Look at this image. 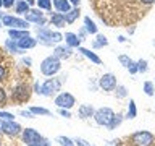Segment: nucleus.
<instances>
[{"label": "nucleus", "instance_id": "f257e3e1", "mask_svg": "<svg viewBox=\"0 0 155 146\" xmlns=\"http://www.w3.org/2000/svg\"><path fill=\"white\" fill-rule=\"evenodd\" d=\"M37 39L44 46H53L63 41V36L57 31H50L48 28H37Z\"/></svg>", "mask_w": 155, "mask_h": 146}, {"label": "nucleus", "instance_id": "f03ea898", "mask_svg": "<svg viewBox=\"0 0 155 146\" xmlns=\"http://www.w3.org/2000/svg\"><path fill=\"white\" fill-rule=\"evenodd\" d=\"M60 68H61V62L58 60L55 55L45 57L41 63V71H42V75H45V76L57 75V73L60 71Z\"/></svg>", "mask_w": 155, "mask_h": 146}, {"label": "nucleus", "instance_id": "7ed1b4c3", "mask_svg": "<svg viewBox=\"0 0 155 146\" xmlns=\"http://www.w3.org/2000/svg\"><path fill=\"white\" fill-rule=\"evenodd\" d=\"M131 144L133 146H153L155 144V135L150 131H136L131 135Z\"/></svg>", "mask_w": 155, "mask_h": 146}, {"label": "nucleus", "instance_id": "20e7f679", "mask_svg": "<svg viewBox=\"0 0 155 146\" xmlns=\"http://www.w3.org/2000/svg\"><path fill=\"white\" fill-rule=\"evenodd\" d=\"M113 117H115V112L111 110L110 107H102V109H99V110L94 112L95 122H97L99 125H102V127H108Z\"/></svg>", "mask_w": 155, "mask_h": 146}, {"label": "nucleus", "instance_id": "39448f33", "mask_svg": "<svg viewBox=\"0 0 155 146\" xmlns=\"http://www.w3.org/2000/svg\"><path fill=\"white\" fill-rule=\"evenodd\" d=\"M2 23H3V26L13 28V29H28L29 28V21H26L24 18L12 16V15H3Z\"/></svg>", "mask_w": 155, "mask_h": 146}, {"label": "nucleus", "instance_id": "423d86ee", "mask_svg": "<svg viewBox=\"0 0 155 146\" xmlns=\"http://www.w3.org/2000/svg\"><path fill=\"white\" fill-rule=\"evenodd\" d=\"M60 88H61V81L58 78H48L42 85V96L52 97L53 94H57L60 91Z\"/></svg>", "mask_w": 155, "mask_h": 146}, {"label": "nucleus", "instance_id": "0eeeda50", "mask_svg": "<svg viewBox=\"0 0 155 146\" xmlns=\"http://www.w3.org/2000/svg\"><path fill=\"white\" fill-rule=\"evenodd\" d=\"M29 97H31V88L28 85H24V83L18 85L12 92V99L16 101V102H26Z\"/></svg>", "mask_w": 155, "mask_h": 146}, {"label": "nucleus", "instance_id": "6e6552de", "mask_svg": "<svg viewBox=\"0 0 155 146\" xmlns=\"http://www.w3.org/2000/svg\"><path fill=\"white\" fill-rule=\"evenodd\" d=\"M55 104L60 107V109H68L70 110L71 107H74L76 99H74L73 94H70V92H60V94L55 97Z\"/></svg>", "mask_w": 155, "mask_h": 146}, {"label": "nucleus", "instance_id": "1a4fd4ad", "mask_svg": "<svg viewBox=\"0 0 155 146\" xmlns=\"http://www.w3.org/2000/svg\"><path fill=\"white\" fill-rule=\"evenodd\" d=\"M2 131L8 136H18L23 131V128H21V125L13 122V120H3L2 122Z\"/></svg>", "mask_w": 155, "mask_h": 146}, {"label": "nucleus", "instance_id": "9d476101", "mask_svg": "<svg viewBox=\"0 0 155 146\" xmlns=\"http://www.w3.org/2000/svg\"><path fill=\"white\" fill-rule=\"evenodd\" d=\"M21 135H23V143H26V146H28V144H32V143H39V141L42 140L41 133H39L37 130H34V128L23 130Z\"/></svg>", "mask_w": 155, "mask_h": 146}, {"label": "nucleus", "instance_id": "9b49d317", "mask_svg": "<svg viewBox=\"0 0 155 146\" xmlns=\"http://www.w3.org/2000/svg\"><path fill=\"white\" fill-rule=\"evenodd\" d=\"M99 85L104 91H115V88L118 86L116 85V76L111 75V73H105V75L100 78Z\"/></svg>", "mask_w": 155, "mask_h": 146}, {"label": "nucleus", "instance_id": "f8f14e48", "mask_svg": "<svg viewBox=\"0 0 155 146\" xmlns=\"http://www.w3.org/2000/svg\"><path fill=\"white\" fill-rule=\"evenodd\" d=\"M24 19L29 23H36V24H41V26H44V23H45V18H44L42 12L39 8H32L29 10V12L24 15Z\"/></svg>", "mask_w": 155, "mask_h": 146}, {"label": "nucleus", "instance_id": "ddd939ff", "mask_svg": "<svg viewBox=\"0 0 155 146\" xmlns=\"http://www.w3.org/2000/svg\"><path fill=\"white\" fill-rule=\"evenodd\" d=\"M71 47L70 46H57L55 49H53V55H55L58 60H63V58H70L71 57Z\"/></svg>", "mask_w": 155, "mask_h": 146}, {"label": "nucleus", "instance_id": "4468645a", "mask_svg": "<svg viewBox=\"0 0 155 146\" xmlns=\"http://www.w3.org/2000/svg\"><path fill=\"white\" fill-rule=\"evenodd\" d=\"M18 42V47L21 49V50H28V49H32V47H36V44H37V39H34L31 36H28V37H23V39H19Z\"/></svg>", "mask_w": 155, "mask_h": 146}, {"label": "nucleus", "instance_id": "2eb2a0df", "mask_svg": "<svg viewBox=\"0 0 155 146\" xmlns=\"http://www.w3.org/2000/svg\"><path fill=\"white\" fill-rule=\"evenodd\" d=\"M53 7H55L58 13L65 15L71 10V3H70V0H53Z\"/></svg>", "mask_w": 155, "mask_h": 146}, {"label": "nucleus", "instance_id": "dca6fc26", "mask_svg": "<svg viewBox=\"0 0 155 146\" xmlns=\"http://www.w3.org/2000/svg\"><path fill=\"white\" fill-rule=\"evenodd\" d=\"M63 39H65L66 46H70L71 49H73V47H79V46H81V39L78 37L74 33H65Z\"/></svg>", "mask_w": 155, "mask_h": 146}, {"label": "nucleus", "instance_id": "f3484780", "mask_svg": "<svg viewBox=\"0 0 155 146\" xmlns=\"http://www.w3.org/2000/svg\"><path fill=\"white\" fill-rule=\"evenodd\" d=\"M78 50H79V52H81L84 57H87V58H89L91 62L97 63V65H99V63L102 62V60H100V57L97 55V54H94L92 50H89V49H86V47H81V46H79V47H78Z\"/></svg>", "mask_w": 155, "mask_h": 146}, {"label": "nucleus", "instance_id": "a211bd4d", "mask_svg": "<svg viewBox=\"0 0 155 146\" xmlns=\"http://www.w3.org/2000/svg\"><path fill=\"white\" fill-rule=\"evenodd\" d=\"M8 36L12 39H15V41H19V39H23V37H28L29 33H28V29H13V28H10L8 29Z\"/></svg>", "mask_w": 155, "mask_h": 146}, {"label": "nucleus", "instance_id": "6ab92c4d", "mask_svg": "<svg viewBox=\"0 0 155 146\" xmlns=\"http://www.w3.org/2000/svg\"><path fill=\"white\" fill-rule=\"evenodd\" d=\"M50 23L53 24V26H57V28H63L65 26V15L63 13H52V16H50Z\"/></svg>", "mask_w": 155, "mask_h": 146}, {"label": "nucleus", "instance_id": "aec40b11", "mask_svg": "<svg viewBox=\"0 0 155 146\" xmlns=\"http://www.w3.org/2000/svg\"><path fill=\"white\" fill-rule=\"evenodd\" d=\"M79 117L81 119H89V117H94V109H92V106H87V104H82L79 106Z\"/></svg>", "mask_w": 155, "mask_h": 146}, {"label": "nucleus", "instance_id": "412c9836", "mask_svg": "<svg viewBox=\"0 0 155 146\" xmlns=\"http://www.w3.org/2000/svg\"><path fill=\"white\" fill-rule=\"evenodd\" d=\"M5 47H7V50L12 52V54H21V49L18 47V42L15 41V39H12V37L5 41Z\"/></svg>", "mask_w": 155, "mask_h": 146}, {"label": "nucleus", "instance_id": "4be33fe9", "mask_svg": "<svg viewBox=\"0 0 155 146\" xmlns=\"http://www.w3.org/2000/svg\"><path fill=\"white\" fill-rule=\"evenodd\" d=\"M79 8H73V10H70V12H68V13H65V21L66 23H74L76 21V19L78 18H79Z\"/></svg>", "mask_w": 155, "mask_h": 146}, {"label": "nucleus", "instance_id": "5701e85b", "mask_svg": "<svg viewBox=\"0 0 155 146\" xmlns=\"http://www.w3.org/2000/svg\"><path fill=\"white\" fill-rule=\"evenodd\" d=\"M15 10H16V13H19V15H26L31 8H29V5L26 3V0H18L16 5H15Z\"/></svg>", "mask_w": 155, "mask_h": 146}, {"label": "nucleus", "instance_id": "b1692460", "mask_svg": "<svg viewBox=\"0 0 155 146\" xmlns=\"http://www.w3.org/2000/svg\"><path fill=\"white\" fill-rule=\"evenodd\" d=\"M84 24H86V31L89 34H97V26L89 16H84Z\"/></svg>", "mask_w": 155, "mask_h": 146}, {"label": "nucleus", "instance_id": "393cba45", "mask_svg": "<svg viewBox=\"0 0 155 146\" xmlns=\"http://www.w3.org/2000/svg\"><path fill=\"white\" fill-rule=\"evenodd\" d=\"M29 110H31L32 115H50V110L45 109V107H36V106H32V107H29Z\"/></svg>", "mask_w": 155, "mask_h": 146}, {"label": "nucleus", "instance_id": "a878e982", "mask_svg": "<svg viewBox=\"0 0 155 146\" xmlns=\"http://www.w3.org/2000/svg\"><path fill=\"white\" fill-rule=\"evenodd\" d=\"M137 115V107H136L134 99H129V107H128V119H136Z\"/></svg>", "mask_w": 155, "mask_h": 146}, {"label": "nucleus", "instance_id": "bb28decb", "mask_svg": "<svg viewBox=\"0 0 155 146\" xmlns=\"http://www.w3.org/2000/svg\"><path fill=\"white\" fill-rule=\"evenodd\" d=\"M144 92L147 96H153L155 94V88H153V83L152 81H145L144 83Z\"/></svg>", "mask_w": 155, "mask_h": 146}, {"label": "nucleus", "instance_id": "cd10ccee", "mask_svg": "<svg viewBox=\"0 0 155 146\" xmlns=\"http://www.w3.org/2000/svg\"><path fill=\"white\" fill-rule=\"evenodd\" d=\"M57 141H58L61 146H74V141L70 140L68 136H57Z\"/></svg>", "mask_w": 155, "mask_h": 146}, {"label": "nucleus", "instance_id": "c85d7f7f", "mask_svg": "<svg viewBox=\"0 0 155 146\" xmlns=\"http://www.w3.org/2000/svg\"><path fill=\"white\" fill-rule=\"evenodd\" d=\"M37 7L42 10H52V2L50 0H36Z\"/></svg>", "mask_w": 155, "mask_h": 146}, {"label": "nucleus", "instance_id": "c756f323", "mask_svg": "<svg viewBox=\"0 0 155 146\" xmlns=\"http://www.w3.org/2000/svg\"><path fill=\"white\" fill-rule=\"evenodd\" d=\"M115 89H116L115 94H116V97H118V99H123V97L128 96V91H126V88H124V86H116Z\"/></svg>", "mask_w": 155, "mask_h": 146}, {"label": "nucleus", "instance_id": "7c9ffc66", "mask_svg": "<svg viewBox=\"0 0 155 146\" xmlns=\"http://www.w3.org/2000/svg\"><path fill=\"white\" fill-rule=\"evenodd\" d=\"M107 44H108V41H107V37L104 36V34H97V41H95L94 46L95 47H102V46H107Z\"/></svg>", "mask_w": 155, "mask_h": 146}, {"label": "nucleus", "instance_id": "2f4dec72", "mask_svg": "<svg viewBox=\"0 0 155 146\" xmlns=\"http://www.w3.org/2000/svg\"><path fill=\"white\" fill-rule=\"evenodd\" d=\"M121 120H123V119H121V115H115L113 119H111V122H110L108 128H110V130H115L116 127H118V125L121 123Z\"/></svg>", "mask_w": 155, "mask_h": 146}, {"label": "nucleus", "instance_id": "473e14b6", "mask_svg": "<svg viewBox=\"0 0 155 146\" xmlns=\"http://www.w3.org/2000/svg\"><path fill=\"white\" fill-rule=\"evenodd\" d=\"M137 71H140V73L147 71V60H144V58L137 60Z\"/></svg>", "mask_w": 155, "mask_h": 146}, {"label": "nucleus", "instance_id": "72a5a7b5", "mask_svg": "<svg viewBox=\"0 0 155 146\" xmlns=\"http://www.w3.org/2000/svg\"><path fill=\"white\" fill-rule=\"evenodd\" d=\"M129 70V73L131 75H134V73H137V62H133V60H129V63H128V67H126Z\"/></svg>", "mask_w": 155, "mask_h": 146}, {"label": "nucleus", "instance_id": "f704fd0d", "mask_svg": "<svg viewBox=\"0 0 155 146\" xmlns=\"http://www.w3.org/2000/svg\"><path fill=\"white\" fill-rule=\"evenodd\" d=\"M7 106V92H5L3 88H0V107Z\"/></svg>", "mask_w": 155, "mask_h": 146}, {"label": "nucleus", "instance_id": "c9c22d12", "mask_svg": "<svg viewBox=\"0 0 155 146\" xmlns=\"http://www.w3.org/2000/svg\"><path fill=\"white\" fill-rule=\"evenodd\" d=\"M0 119L2 120H13L15 115L10 114V112H5V110H0Z\"/></svg>", "mask_w": 155, "mask_h": 146}, {"label": "nucleus", "instance_id": "e433bc0d", "mask_svg": "<svg viewBox=\"0 0 155 146\" xmlns=\"http://www.w3.org/2000/svg\"><path fill=\"white\" fill-rule=\"evenodd\" d=\"M118 60H120V63H121V65L128 67V63H129V60H131V58H129L128 55H124V54H123V55H120V57H118Z\"/></svg>", "mask_w": 155, "mask_h": 146}, {"label": "nucleus", "instance_id": "4c0bfd02", "mask_svg": "<svg viewBox=\"0 0 155 146\" xmlns=\"http://www.w3.org/2000/svg\"><path fill=\"white\" fill-rule=\"evenodd\" d=\"M19 115H21V117H24V119H32V114H31V110H21V112H19Z\"/></svg>", "mask_w": 155, "mask_h": 146}, {"label": "nucleus", "instance_id": "58836bf2", "mask_svg": "<svg viewBox=\"0 0 155 146\" xmlns=\"http://www.w3.org/2000/svg\"><path fill=\"white\" fill-rule=\"evenodd\" d=\"M74 143H78V146H91L86 140H82V138H76V140H74Z\"/></svg>", "mask_w": 155, "mask_h": 146}, {"label": "nucleus", "instance_id": "ea45409f", "mask_svg": "<svg viewBox=\"0 0 155 146\" xmlns=\"http://www.w3.org/2000/svg\"><path fill=\"white\" fill-rule=\"evenodd\" d=\"M60 115L65 117V119H70V117H71V114H70V110H68V109H60Z\"/></svg>", "mask_w": 155, "mask_h": 146}, {"label": "nucleus", "instance_id": "a19ab883", "mask_svg": "<svg viewBox=\"0 0 155 146\" xmlns=\"http://www.w3.org/2000/svg\"><path fill=\"white\" fill-rule=\"evenodd\" d=\"M34 92H37V94H42V85H39V83H34Z\"/></svg>", "mask_w": 155, "mask_h": 146}, {"label": "nucleus", "instance_id": "79ce46f5", "mask_svg": "<svg viewBox=\"0 0 155 146\" xmlns=\"http://www.w3.org/2000/svg\"><path fill=\"white\" fill-rule=\"evenodd\" d=\"M2 3H3V7H5V8H10V7H13L15 0H2Z\"/></svg>", "mask_w": 155, "mask_h": 146}, {"label": "nucleus", "instance_id": "37998d69", "mask_svg": "<svg viewBox=\"0 0 155 146\" xmlns=\"http://www.w3.org/2000/svg\"><path fill=\"white\" fill-rule=\"evenodd\" d=\"M5 75H7V71H5V68H3V65H0V81L5 78Z\"/></svg>", "mask_w": 155, "mask_h": 146}, {"label": "nucleus", "instance_id": "c03bdc74", "mask_svg": "<svg viewBox=\"0 0 155 146\" xmlns=\"http://www.w3.org/2000/svg\"><path fill=\"white\" fill-rule=\"evenodd\" d=\"M139 2L142 3V5H145V7H149V5H152L155 0H139Z\"/></svg>", "mask_w": 155, "mask_h": 146}, {"label": "nucleus", "instance_id": "a18cd8bd", "mask_svg": "<svg viewBox=\"0 0 155 146\" xmlns=\"http://www.w3.org/2000/svg\"><path fill=\"white\" fill-rule=\"evenodd\" d=\"M39 144H41V146H50V143H48L47 140H44V138H42L41 141H39Z\"/></svg>", "mask_w": 155, "mask_h": 146}, {"label": "nucleus", "instance_id": "49530a36", "mask_svg": "<svg viewBox=\"0 0 155 146\" xmlns=\"http://www.w3.org/2000/svg\"><path fill=\"white\" fill-rule=\"evenodd\" d=\"M79 2H81V0H70V3L74 5V7H78V5H79Z\"/></svg>", "mask_w": 155, "mask_h": 146}, {"label": "nucleus", "instance_id": "de8ad7c7", "mask_svg": "<svg viewBox=\"0 0 155 146\" xmlns=\"http://www.w3.org/2000/svg\"><path fill=\"white\" fill-rule=\"evenodd\" d=\"M26 3L29 5V7H31V5H34V3H36V0H26Z\"/></svg>", "mask_w": 155, "mask_h": 146}, {"label": "nucleus", "instance_id": "09e8293b", "mask_svg": "<svg viewBox=\"0 0 155 146\" xmlns=\"http://www.w3.org/2000/svg\"><path fill=\"white\" fill-rule=\"evenodd\" d=\"M23 62H24V63H28V65H31V58H24Z\"/></svg>", "mask_w": 155, "mask_h": 146}, {"label": "nucleus", "instance_id": "8fccbe9b", "mask_svg": "<svg viewBox=\"0 0 155 146\" xmlns=\"http://www.w3.org/2000/svg\"><path fill=\"white\" fill-rule=\"evenodd\" d=\"M28 146H41L39 143H32V144H28Z\"/></svg>", "mask_w": 155, "mask_h": 146}, {"label": "nucleus", "instance_id": "3c124183", "mask_svg": "<svg viewBox=\"0 0 155 146\" xmlns=\"http://www.w3.org/2000/svg\"><path fill=\"white\" fill-rule=\"evenodd\" d=\"M2 122H3V120H2V119H0V130H2Z\"/></svg>", "mask_w": 155, "mask_h": 146}, {"label": "nucleus", "instance_id": "603ef678", "mask_svg": "<svg viewBox=\"0 0 155 146\" xmlns=\"http://www.w3.org/2000/svg\"><path fill=\"white\" fill-rule=\"evenodd\" d=\"M2 24H3V23H2V18H0V28H2Z\"/></svg>", "mask_w": 155, "mask_h": 146}, {"label": "nucleus", "instance_id": "864d4df0", "mask_svg": "<svg viewBox=\"0 0 155 146\" xmlns=\"http://www.w3.org/2000/svg\"><path fill=\"white\" fill-rule=\"evenodd\" d=\"M0 7H3V3H2V0H0Z\"/></svg>", "mask_w": 155, "mask_h": 146}, {"label": "nucleus", "instance_id": "5fc2aeb1", "mask_svg": "<svg viewBox=\"0 0 155 146\" xmlns=\"http://www.w3.org/2000/svg\"><path fill=\"white\" fill-rule=\"evenodd\" d=\"M2 16H3V15H2V12H0V18H2Z\"/></svg>", "mask_w": 155, "mask_h": 146}, {"label": "nucleus", "instance_id": "6e6d98bb", "mask_svg": "<svg viewBox=\"0 0 155 146\" xmlns=\"http://www.w3.org/2000/svg\"><path fill=\"white\" fill-rule=\"evenodd\" d=\"M0 146H2V141H0Z\"/></svg>", "mask_w": 155, "mask_h": 146}]
</instances>
